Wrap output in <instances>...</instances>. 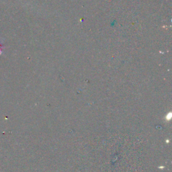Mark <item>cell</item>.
<instances>
[{
  "mask_svg": "<svg viewBox=\"0 0 172 172\" xmlns=\"http://www.w3.org/2000/svg\"><path fill=\"white\" fill-rule=\"evenodd\" d=\"M171 113H170L169 114H167V116H166L165 117V120H166V121L168 122V121H170V120H171Z\"/></svg>",
  "mask_w": 172,
  "mask_h": 172,
  "instance_id": "1",
  "label": "cell"
},
{
  "mask_svg": "<svg viewBox=\"0 0 172 172\" xmlns=\"http://www.w3.org/2000/svg\"><path fill=\"white\" fill-rule=\"evenodd\" d=\"M2 51L1 49H0V54H2Z\"/></svg>",
  "mask_w": 172,
  "mask_h": 172,
  "instance_id": "2",
  "label": "cell"
}]
</instances>
